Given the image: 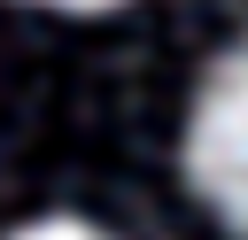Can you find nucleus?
<instances>
[{"instance_id": "obj_1", "label": "nucleus", "mask_w": 248, "mask_h": 240, "mask_svg": "<svg viewBox=\"0 0 248 240\" xmlns=\"http://www.w3.org/2000/svg\"><path fill=\"white\" fill-rule=\"evenodd\" d=\"M186 170L202 201L248 240V39L202 77V101L186 124Z\"/></svg>"}, {"instance_id": "obj_2", "label": "nucleus", "mask_w": 248, "mask_h": 240, "mask_svg": "<svg viewBox=\"0 0 248 240\" xmlns=\"http://www.w3.org/2000/svg\"><path fill=\"white\" fill-rule=\"evenodd\" d=\"M16 240H108V232H93V225H78V217H39V225H23Z\"/></svg>"}, {"instance_id": "obj_3", "label": "nucleus", "mask_w": 248, "mask_h": 240, "mask_svg": "<svg viewBox=\"0 0 248 240\" xmlns=\"http://www.w3.org/2000/svg\"><path fill=\"white\" fill-rule=\"evenodd\" d=\"M54 8H108V0H54Z\"/></svg>"}]
</instances>
